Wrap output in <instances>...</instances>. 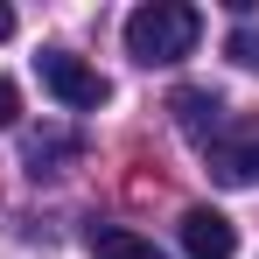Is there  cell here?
<instances>
[{"mask_svg": "<svg viewBox=\"0 0 259 259\" xmlns=\"http://www.w3.org/2000/svg\"><path fill=\"white\" fill-rule=\"evenodd\" d=\"M203 35V14L189 7V0H147V7H133L126 14V56L133 63H182L189 49Z\"/></svg>", "mask_w": 259, "mask_h": 259, "instance_id": "obj_1", "label": "cell"}, {"mask_svg": "<svg viewBox=\"0 0 259 259\" xmlns=\"http://www.w3.org/2000/svg\"><path fill=\"white\" fill-rule=\"evenodd\" d=\"M203 161H210V175L224 189H252L259 182V112H231L203 140Z\"/></svg>", "mask_w": 259, "mask_h": 259, "instance_id": "obj_2", "label": "cell"}, {"mask_svg": "<svg viewBox=\"0 0 259 259\" xmlns=\"http://www.w3.org/2000/svg\"><path fill=\"white\" fill-rule=\"evenodd\" d=\"M35 70H42L49 98H63V105H77V112H91V105H105V98H112V84L91 70L84 56H70V49H42V56H35Z\"/></svg>", "mask_w": 259, "mask_h": 259, "instance_id": "obj_3", "label": "cell"}, {"mask_svg": "<svg viewBox=\"0 0 259 259\" xmlns=\"http://www.w3.org/2000/svg\"><path fill=\"white\" fill-rule=\"evenodd\" d=\"M182 252L189 259H231L238 252V224H231L224 210H203V203L182 210Z\"/></svg>", "mask_w": 259, "mask_h": 259, "instance_id": "obj_4", "label": "cell"}, {"mask_svg": "<svg viewBox=\"0 0 259 259\" xmlns=\"http://www.w3.org/2000/svg\"><path fill=\"white\" fill-rule=\"evenodd\" d=\"M168 112H175V126L196 133V140H210V133L224 126V98H217V91H203V84H182V91L168 98Z\"/></svg>", "mask_w": 259, "mask_h": 259, "instance_id": "obj_5", "label": "cell"}, {"mask_svg": "<svg viewBox=\"0 0 259 259\" xmlns=\"http://www.w3.org/2000/svg\"><path fill=\"white\" fill-rule=\"evenodd\" d=\"M84 252L91 259H161V245L140 238L133 224H84Z\"/></svg>", "mask_w": 259, "mask_h": 259, "instance_id": "obj_6", "label": "cell"}, {"mask_svg": "<svg viewBox=\"0 0 259 259\" xmlns=\"http://www.w3.org/2000/svg\"><path fill=\"white\" fill-rule=\"evenodd\" d=\"M84 154V140L77 133H28V175L42 182V175H63V161H77Z\"/></svg>", "mask_w": 259, "mask_h": 259, "instance_id": "obj_7", "label": "cell"}, {"mask_svg": "<svg viewBox=\"0 0 259 259\" xmlns=\"http://www.w3.org/2000/svg\"><path fill=\"white\" fill-rule=\"evenodd\" d=\"M231 63H245V70H259V28H231Z\"/></svg>", "mask_w": 259, "mask_h": 259, "instance_id": "obj_8", "label": "cell"}, {"mask_svg": "<svg viewBox=\"0 0 259 259\" xmlns=\"http://www.w3.org/2000/svg\"><path fill=\"white\" fill-rule=\"evenodd\" d=\"M14 119H21V91L0 77V126H14Z\"/></svg>", "mask_w": 259, "mask_h": 259, "instance_id": "obj_9", "label": "cell"}, {"mask_svg": "<svg viewBox=\"0 0 259 259\" xmlns=\"http://www.w3.org/2000/svg\"><path fill=\"white\" fill-rule=\"evenodd\" d=\"M7 35H14V7H0V42H7Z\"/></svg>", "mask_w": 259, "mask_h": 259, "instance_id": "obj_10", "label": "cell"}]
</instances>
